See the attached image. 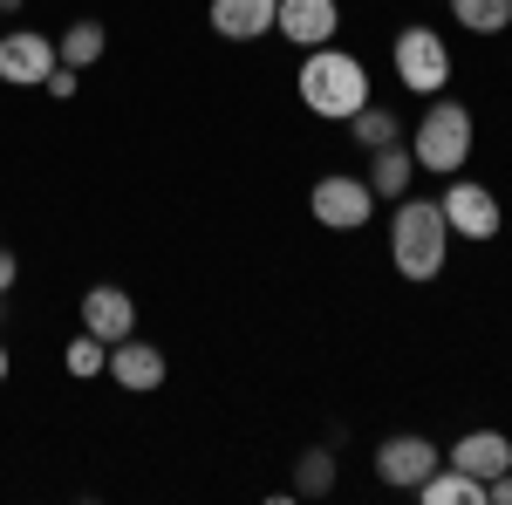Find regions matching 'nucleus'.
Instances as JSON below:
<instances>
[{"label": "nucleus", "mask_w": 512, "mask_h": 505, "mask_svg": "<svg viewBox=\"0 0 512 505\" xmlns=\"http://www.w3.org/2000/svg\"><path fill=\"white\" fill-rule=\"evenodd\" d=\"M410 178H417V157H410L403 137L383 144V151H369V192H376V198H403V192H410Z\"/></svg>", "instance_id": "4468645a"}, {"label": "nucleus", "mask_w": 512, "mask_h": 505, "mask_svg": "<svg viewBox=\"0 0 512 505\" xmlns=\"http://www.w3.org/2000/svg\"><path fill=\"white\" fill-rule=\"evenodd\" d=\"M349 137L362 144V151H383V144H396V137H403V123H396L390 110H376V103H362V110L349 117Z\"/></svg>", "instance_id": "a211bd4d"}, {"label": "nucleus", "mask_w": 512, "mask_h": 505, "mask_svg": "<svg viewBox=\"0 0 512 505\" xmlns=\"http://www.w3.org/2000/svg\"><path fill=\"white\" fill-rule=\"evenodd\" d=\"M62 362H69V376H76V383H89V376H103V369H110V342H96V335L82 328Z\"/></svg>", "instance_id": "6ab92c4d"}, {"label": "nucleus", "mask_w": 512, "mask_h": 505, "mask_svg": "<svg viewBox=\"0 0 512 505\" xmlns=\"http://www.w3.org/2000/svg\"><path fill=\"white\" fill-rule=\"evenodd\" d=\"M0 7H7V0H0Z\"/></svg>", "instance_id": "a878e982"}, {"label": "nucleus", "mask_w": 512, "mask_h": 505, "mask_svg": "<svg viewBox=\"0 0 512 505\" xmlns=\"http://www.w3.org/2000/svg\"><path fill=\"white\" fill-rule=\"evenodd\" d=\"M7 369H14V362H7V349H0V383H7Z\"/></svg>", "instance_id": "b1692460"}, {"label": "nucleus", "mask_w": 512, "mask_h": 505, "mask_svg": "<svg viewBox=\"0 0 512 505\" xmlns=\"http://www.w3.org/2000/svg\"><path fill=\"white\" fill-rule=\"evenodd\" d=\"M396 82L410 96H444V82H451V41L437 35V28H403L396 35Z\"/></svg>", "instance_id": "20e7f679"}, {"label": "nucleus", "mask_w": 512, "mask_h": 505, "mask_svg": "<svg viewBox=\"0 0 512 505\" xmlns=\"http://www.w3.org/2000/svg\"><path fill=\"white\" fill-rule=\"evenodd\" d=\"M103 48H110V28H103V21H69V28H62V41H55V55H62L69 69L103 62Z\"/></svg>", "instance_id": "dca6fc26"}, {"label": "nucleus", "mask_w": 512, "mask_h": 505, "mask_svg": "<svg viewBox=\"0 0 512 505\" xmlns=\"http://www.w3.org/2000/svg\"><path fill=\"white\" fill-rule=\"evenodd\" d=\"M390 260L403 280H437L451 260V226L437 198H396L390 212Z\"/></svg>", "instance_id": "f03ea898"}, {"label": "nucleus", "mask_w": 512, "mask_h": 505, "mask_svg": "<svg viewBox=\"0 0 512 505\" xmlns=\"http://www.w3.org/2000/svg\"><path fill=\"white\" fill-rule=\"evenodd\" d=\"M205 14H212L219 41H260V35H274L280 0H212Z\"/></svg>", "instance_id": "ddd939ff"}, {"label": "nucleus", "mask_w": 512, "mask_h": 505, "mask_svg": "<svg viewBox=\"0 0 512 505\" xmlns=\"http://www.w3.org/2000/svg\"><path fill=\"white\" fill-rule=\"evenodd\" d=\"M308 212H315L328 233H362L376 219V192H369V178L328 171V178H315V192H308Z\"/></svg>", "instance_id": "39448f33"}, {"label": "nucleus", "mask_w": 512, "mask_h": 505, "mask_svg": "<svg viewBox=\"0 0 512 505\" xmlns=\"http://www.w3.org/2000/svg\"><path fill=\"white\" fill-rule=\"evenodd\" d=\"M294 89H301V103H308V117H328V123H349L362 103H369V69H362V55L349 48H308L301 55V69H294Z\"/></svg>", "instance_id": "f257e3e1"}, {"label": "nucleus", "mask_w": 512, "mask_h": 505, "mask_svg": "<svg viewBox=\"0 0 512 505\" xmlns=\"http://www.w3.org/2000/svg\"><path fill=\"white\" fill-rule=\"evenodd\" d=\"M294 492H301V499L335 492V458H328V451H301V465H294Z\"/></svg>", "instance_id": "aec40b11"}, {"label": "nucleus", "mask_w": 512, "mask_h": 505, "mask_svg": "<svg viewBox=\"0 0 512 505\" xmlns=\"http://www.w3.org/2000/svg\"><path fill=\"white\" fill-rule=\"evenodd\" d=\"M410 157L431 178H458L465 157H472V110L458 96H424V117L410 130Z\"/></svg>", "instance_id": "7ed1b4c3"}, {"label": "nucleus", "mask_w": 512, "mask_h": 505, "mask_svg": "<svg viewBox=\"0 0 512 505\" xmlns=\"http://www.w3.org/2000/svg\"><path fill=\"white\" fill-rule=\"evenodd\" d=\"M110 383L130 389V396H144V389H164V349H158V342H137V335L110 342Z\"/></svg>", "instance_id": "9b49d317"}, {"label": "nucleus", "mask_w": 512, "mask_h": 505, "mask_svg": "<svg viewBox=\"0 0 512 505\" xmlns=\"http://www.w3.org/2000/svg\"><path fill=\"white\" fill-rule=\"evenodd\" d=\"M451 21H458L465 35H506L512 0H451Z\"/></svg>", "instance_id": "f3484780"}, {"label": "nucleus", "mask_w": 512, "mask_h": 505, "mask_svg": "<svg viewBox=\"0 0 512 505\" xmlns=\"http://www.w3.org/2000/svg\"><path fill=\"white\" fill-rule=\"evenodd\" d=\"M82 328H89L96 342H123V335H137V301L103 280V287L82 294Z\"/></svg>", "instance_id": "f8f14e48"}, {"label": "nucleus", "mask_w": 512, "mask_h": 505, "mask_svg": "<svg viewBox=\"0 0 512 505\" xmlns=\"http://www.w3.org/2000/svg\"><path fill=\"white\" fill-rule=\"evenodd\" d=\"M0 308H7V294H0Z\"/></svg>", "instance_id": "393cba45"}, {"label": "nucleus", "mask_w": 512, "mask_h": 505, "mask_svg": "<svg viewBox=\"0 0 512 505\" xmlns=\"http://www.w3.org/2000/svg\"><path fill=\"white\" fill-rule=\"evenodd\" d=\"M437 465H444L437 444H431V437H417V430H396V437L376 444V478H383L390 492H417Z\"/></svg>", "instance_id": "0eeeda50"}, {"label": "nucleus", "mask_w": 512, "mask_h": 505, "mask_svg": "<svg viewBox=\"0 0 512 505\" xmlns=\"http://www.w3.org/2000/svg\"><path fill=\"white\" fill-rule=\"evenodd\" d=\"M335 28H342V7L335 0H280V14H274V35H287L301 55L308 48H328Z\"/></svg>", "instance_id": "1a4fd4ad"}, {"label": "nucleus", "mask_w": 512, "mask_h": 505, "mask_svg": "<svg viewBox=\"0 0 512 505\" xmlns=\"http://www.w3.org/2000/svg\"><path fill=\"white\" fill-rule=\"evenodd\" d=\"M437 205H444L451 239H499V226H506V205L492 198V185H478V178H451Z\"/></svg>", "instance_id": "423d86ee"}, {"label": "nucleus", "mask_w": 512, "mask_h": 505, "mask_svg": "<svg viewBox=\"0 0 512 505\" xmlns=\"http://www.w3.org/2000/svg\"><path fill=\"white\" fill-rule=\"evenodd\" d=\"M444 465H458L465 478H499V471H512V437L506 430H465L451 451H444Z\"/></svg>", "instance_id": "9d476101"}, {"label": "nucleus", "mask_w": 512, "mask_h": 505, "mask_svg": "<svg viewBox=\"0 0 512 505\" xmlns=\"http://www.w3.org/2000/svg\"><path fill=\"white\" fill-rule=\"evenodd\" d=\"M417 499L424 505H485V485L478 478H465L458 465H437L424 485H417Z\"/></svg>", "instance_id": "2eb2a0df"}, {"label": "nucleus", "mask_w": 512, "mask_h": 505, "mask_svg": "<svg viewBox=\"0 0 512 505\" xmlns=\"http://www.w3.org/2000/svg\"><path fill=\"white\" fill-rule=\"evenodd\" d=\"M14 280H21V260H14V253H7V246H0V294H7V287H14Z\"/></svg>", "instance_id": "5701e85b"}, {"label": "nucleus", "mask_w": 512, "mask_h": 505, "mask_svg": "<svg viewBox=\"0 0 512 505\" xmlns=\"http://www.w3.org/2000/svg\"><path fill=\"white\" fill-rule=\"evenodd\" d=\"M55 62L62 55H55V41L41 35V28H7L0 35V82H14V89H41Z\"/></svg>", "instance_id": "6e6552de"}, {"label": "nucleus", "mask_w": 512, "mask_h": 505, "mask_svg": "<svg viewBox=\"0 0 512 505\" xmlns=\"http://www.w3.org/2000/svg\"><path fill=\"white\" fill-rule=\"evenodd\" d=\"M485 505H512V471H499V478H485Z\"/></svg>", "instance_id": "4be33fe9"}, {"label": "nucleus", "mask_w": 512, "mask_h": 505, "mask_svg": "<svg viewBox=\"0 0 512 505\" xmlns=\"http://www.w3.org/2000/svg\"><path fill=\"white\" fill-rule=\"evenodd\" d=\"M41 89H48V96H55V103H69V96H76V89H82V69H69V62H55V69H48V82H41Z\"/></svg>", "instance_id": "412c9836"}]
</instances>
